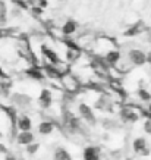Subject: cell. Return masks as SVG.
<instances>
[{"label": "cell", "mask_w": 151, "mask_h": 160, "mask_svg": "<svg viewBox=\"0 0 151 160\" xmlns=\"http://www.w3.org/2000/svg\"><path fill=\"white\" fill-rule=\"evenodd\" d=\"M29 13L32 15L35 19H40V18L43 16V13H44V9H41L40 6L34 5V6H31V9H29Z\"/></svg>", "instance_id": "obj_18"}, {"label": "cell", "mask_w": 151, "mask_h": 160, "mask_svg": "<svg viewBox=\"0 0 151 160\" xmlns=\"http://www.w3.org/2000/svg\"><path fill=\"white\" fill-rule=\"evenodd\" d=\"M35 5L40 6L41 9H47L49 8V0H35Z\"/></svg>", "instance_id": "obj_22"}, {"label": "cell", "mask_w": 151, "mask_h": 160, "mask_svg": "<svg viewBox=\"0 0 151 160\" xmlns=\"http://www.w3.org/2000/svg\"><path fill=\"white\" fill-rule=\"evenodd\" d=\"M142 131L145 132L147 135L151 137V118L150 119H144V123H142Z\"/></svg>", "instance_id": "obj_20"}, {"label": "cell", "mask_w": 151, "mask_h": 160, "mask_svg": "<svg viewBox=\"0 0 151 160\" xmlns=\"http://www.w3.org/2000/svg\"><path fill=\"white\" fill-rule=\"evenodd\" d=\"M3 135H5V132H3V131H2V129H0V140L3 138Z\"/></svg>", "instance_id": "obj_25"}, {"label": "cell", "mask_w": 151, "mask_h": 160, "mask_svg": "<svg viewBox=\"0 0 151 160\" xmlns=\"http://www.w3.org/2000/svg\"><path fill=\"white\" fill-rule=\"evenodd\" d=\"M117 115H119L120 122L125 125L137 123L141 119V113L138 110V103L135 102H128L125 104H120L117 109Z\"/></svg>", "instance_id": "obj_2"}, {"label": "cell", "mask_w": 151, "mask_h": 160, "mask_svg": "<svg viewBox=\"0 0 151 160\" xmlns=\"http://www.w3.org/2000/svg\"><path fill=\"white\" fill-rule=\"evenodd\" d=\"M103 159V151L101 147L97 144H90L85 146L82 150V160H101Z\"/></svg>", "instance_id": "obj_12"}, {"label": "cell", "mask_w": 151, "mask_h": 160, "mask_svg": "<svg viewBox=\"0 0 151 160\" xmlns=\"http://www.w3.org/2000/svg\"><path fill=\"white\" fill-rule=\"evenodd\" d=\"M18 131L19 132H29L32 131V118L28 113H21L18 118Z\"/></svg>", "instance_id": "obj_13"}, {"label": "cell", "mask_w": 151, "mask_h": 160, "mask_svg": "<svg viewBox=\"0 0 151 160\" xmlns=\"http://www.w3.org/2000/svg\"><path fill=\"white\" fill-rule=\"evenodd\" d=\"M76 115L81 118V121L85 122L88 126H97L98 123V119H97V115H95V112H94V107L90 106L88 103L85 102H81L76 104Z\"/></svg>", "instance_id": "obj_3"}, {"label": "cell", "mask_w": 151, "mask_h": 160, "mask_svg": "<svg viewBox=\"0 0 151 160\" xmlns=\"http://www.w3.org/2000/svg\"><path fill=\"white\" fill-rule=\"evenodd\" d=\"M53 160H73V157L66 147L57 146L53 151Z\"/></svg>", "instance_id": "obj_17"}, {"label": "cell", "mask_w": 151, "mask_h": 160, "mask_svg": "<svg viewBox=\"0 0 151 160\" xmlns=\"http://www.w3.org/2000/svg\"><path fill=\"white\" fill-rule=\"evenodd\" d=\"M135 96L138 98V103H142V104H148L151 103V91L144 85H139L135 91Z\"/></svg>", "instance_id": "obj_16"}, {"label": "cell", "mask_w": 151, "mask_h": 160, "mask_svg": "<svg viewBox=\"0 0 151 160\" xmlns=\"http://www.w3.org/2000/svg\"><path fill=\"white\" fill-rule=\"evenodd\" d=\"M60 84H62L63 92L69 94V96H73V97H78L79 94L85 92V90H84V82L81 81V78L73 72V71H69V72L65 73L63 78H62V81H60Z\"/></svg>", "instance_id": "obj_1"}, {"label": "cell", "mask_w": 151, "mask_h": 160, "mask_svg": "<svg viewBox=\"0 0 151 160\" xmlns=\"http://www.w3.org/2000/svg\"><path fill=\"white\" fill-rule=\"evenodd\" d=\"M125 58L131 62V65L134 68H142L147 65V53L144 50L138 49V47H131L126 50Z\"/></svg>", "instance_id": "obj_6"}, {"label": "cell", "mask_w": 151, "mask_h": 160, "mask_svg": "<svg viewBox=\"0 0 151 160\" xmlns=\"http://www.w3.org/2000/svg\"><path fill=\"white\" fill-rule=\"evenodd\" d=\"M9 103L12 106H15L18 110H21V113H27L28 109L32 107V97L27 94V92H21V91H15L10 94Z\"/></svg>", "instance_id": "obj_4"}, {"label": "cell", "mask_w": 151, "mask_h": 160, "mask_svg": "<svg viewBox=\"0 0 151 160\" xmlns=\"http://www.w3.org/2000/svg\"><path fill=\"white\" fill-rule=\"evenodd\" d=\"M3 160H22L19 157V156H16V154H13V153H6L5 154V157H3Z\"/></svg>", "instance_id": "obj_21"}, {"label": "cell", "mask_w": 151, "mask_h": 160, "mask_svg": "<svg viewBox=\"0 0 151 160\" xmlns=\"http://www.w3.org/2000/svg\"><path fill=\"white\" fill-rule=\"evenodd\" d=\"M104 58H106V60H107L109 65H110V66H112V68L114 69V68L117 66V65L120 63V60L123 59V52H122L120 49L110 50V52H109V53L106 54Z\"/></svg>", "instance_id": "obj_15"}, {"label": "cell", "mask_w": 151, "mask_h": 160, "mask_svg": "<svg viewBox=\"0 0 151 160\" xmlns=\"http://www.w3.org/2000/svg\"><path fill=\"white\" fill-rule=\"evenodd\" d=\"M6 153H9V150H7V147H6L5 144H2V142H0V154H3V156H5Z\"/></svg>", "instance_id": "obj_23"}, {"label": "cell", "mask_w": 151, "mask_h": 160, "mask_svg": "<svg viewBox=\"0 0 151 160\" xmlns=\"http://www.w3.org/2000/svg\"><path fill=\"white\" fill-rule=\"evenodd\" d=\"M147 65H150L151 66V50L147 52Z\"/></svg>", "instance_id": "obj_24"}, {"label": "cell", "mask_w": 151, "mask_h": 160, "mask_svg": "<svg viewBox=\"0 0 151 160\" xmlns=\"http://www.w3.org/2000/svg\"><path fill=\"white\" fill-rule=\"evenodd\" d=\"M60 35L62 37H73V35H78L79 31V24L76 19L73 18H69L60 25Z\"/></svg>", "instance_id": "obj_11"}, {"label": "cell", "mask_w": 151, "mask_h": 160, "mask_svg": "<svg viewBox=\"0 0 151 160\" xmlns=\"http://www.w3.org/2000/svg\"><path fill=\"white\" fill-rule=\"evenodd\" d=\"M54 103V92L51 88L43 87L40 90L38 96H37V106L41 109L43 112H49L53 107Z\"/></svg>", "instance_id": "obj_5"}, {"label": "cell", "mask_w": 151, "mask_h": 160, "mask_svg": "<svg viewBox=\"0 0 151 160\" xmlns=\"http://www.w3.org/2000/svg\"><path fill=\"white\" fill-rule=\"evenodd\" d=\"M56 2H65V0H56Z\"/></svg>", "instance_id": "obj_26"}, {"label": "cell", "mask_w": 151, "mask_h": 160, "mask_svg": "<svg viewBox=\"0 0 151 160\" xmlns=\"http://www.w3.org/2000/svg\"><path fill=\"white\" fill-rule=\"evenodd\" d=\"M25 78H28L29 81H34V82H46L47 81V77L43 71V66L40 65H32L29 68L25 69L24 72Z\"/></svg>", "instance_id": "obj_10"}, {"label": "cell", "mask_w": 151, "mask_h": 160, "mask_svg": "<svg viewBox=\"0 0 151 160\" xmlns=\"http://www.w3.org/2000/svg\"><path fill=\"white\" fill-rule=\"evenodd\" d=\"M150 27H147L144 21H137V22H132L131 25H128L126 29L123 31V37L126 38H135V37H142L147 32V29Z\"/></svg>", "instance_id": "obj_8"}, {"label": "cell", "mask_w": 151, "mask_h": 160, "mask_svg": "<svg viewBox=\"0 0 151 160\" xmlns=\"http://www.w3.org/2000/svg\"><path fill=\"white\" fill-rule=\"evenodd\" d=\"M16 144L21 147H28L29 144H34L35 142V134L32 131L29 132H19L16 137Z\"/></svg>", "instance_id": "obj_14"}, {"label": "cell", "mask_w": 151, "mask_h": 160, "mask_svg": "<svg viewBox=\"0 0 151 160\" xmlns=\"http://www.w3.org/2000/svg\"><path fill=\"white\" fill-rule=\"evenodd\" d=\"M131 148L134 151L135 156H139V157H148L151 154V150L148 147V141H147L145 137H137L134 138L131 142Z\"/></svg>", "instance_id": "obj_7"}, {"label": "cell", "mask_w": 151, "mask_h": 160, "mask_svg": "<svg viewBox=\"0 0 151 160\" xmlns=\"http://www.w3.org/2000/svg\"><path fill=\"white\" fill-rule=\"evenodd\" d=\"M38 150H40V142H37V141H35L34 144H29L28 147H25V151H27L28 156H34Z\"/></svg>", "instance_id": "obj_19"}, {"label": "cell", "mask_w": 151, "mask_h": 160, "mask_svg": "<svg viewBox=\"0 0 151 160\" xmlns=\"http://www.w3.org/2000/svg\"><path fill=\"white\" fill-rule=\"evenodd\" d=\"M57 122H59V119H56V118H53V116L46 118V119H43V121L37 125V132H38L41 137L51 135L54 132V129H57Z\"/></svg>", "instance_id": "obj_9"}]
</instances>
